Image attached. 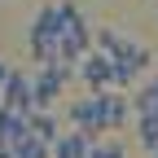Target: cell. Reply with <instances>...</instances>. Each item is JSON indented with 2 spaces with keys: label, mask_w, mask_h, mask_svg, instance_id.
<instances>
[{
  "label": "cell",
  "mask_w": 158,
  "mask_h": 158,
  "mask_svg": "<svg viewBox=\"0 0 158 158\" xmlns=\"http://www.w3.org/2000/svg\"><path fill=\"white\" fill-rule=\"evenodd\" d=\"M149 158H158V145H154V149H149Z\"/></svg>",
  "instance_id": "obj_10"
},
{
  "label": "cell",
  "mask_w": 158,
  "mask_h": 158,
  "mask_svg": "<svg viewBox=\"0 0 158 158\" xmlns=\"http://www.w3.org/2000/svg\"><path fill=\"white\" fill-rule=\"evenodd\" d=\"M5 149H9V158H48V145L35 141L31 132H22V136H18L13 145H5Z\"/></svg>",
  "instance_id": "obj_7"
},
{
  "label": "cell",
  "mask_w": 158,
  "mask_h": 158,
  "mask_svg": "<svg viewBox=\"0 0 158 158\" xmlns=\"http://www.w3.org/2000/svg\"><path fill=\"white\" fill-rule=\"evenodd\" d=\"M75 75L88 84V92H106V88H110V57H101V53L88 48V53L75 62Z\"/></svg>",
  "instance_id": "obj_3"
},
{
  "label": "cell",
  "mask_w": 158,
  "mask_h": 158,
  "mask_svg": "<svg viewBox=\"0 0 158 158\" xmlns=\"http://www.w3.org/2000/svg\"><path fill=\"white\" fill-rule=\"evenodd\" d=\"M88 149H92V136L88 132H70V136H57L53 141L48 158H88Z\"/></svg>",
  "instance_id": "obj_4"
},
{
  "label": "cell",
  "mask_w": 158,
  "mask_h": 158,
  "mask_svg": "<svg viewBox=\"0 0 158 158\" xmlns=\"http://www.w3.org/2000/svg\"><path fill=\"white\" fill-rule=\"evenodd\" d=\"M127 118H132L127 97H123V92H114V88H106V123H110V132H123V127H127Z\"/></svg>",
  "instance_id": "obj_6"
},
{
  "label": "cell",
  "mask_w": 158,
  "mask_h": 158,
  "mask_svg": "<svg viewBox=\"0 0 158 158\" xmlns=\"http://www.w3.org/2000/svg\"><path fill=\"white\" fill-rule=\"evenodd\" d=\"M132 123H136L141 145H145V149H154V145H158V114H132Z\"/></svg>",
  "instance_id": "obj_9"
},
{
  "label": "cell",
  "mask_w": 158,
  "mask_h": 158,
  "mask_svg": "<svg viewBox=\"0 0 158 158\" xmlns=\"http://www.w3.org/2000/svg\"><path fill=\"white\" fill-rule=\"evenodd\" d=\"M27 132L35 136V141H44L48 149H53L57 136H62V132H57V118H53L48 110H31V114H27Z\"/></svg>",
  "instance_id": "obj_5"
},
{
  "label": "cell",
  "mask_w": 158,
  "mask_h": 158,
  "mask_svg": "<svg viewBox=\"0 0 158 158\" xmlns=\"http://www.w3.org/2000/svg\"><path fill=\"white\" fill-rule=\"evenodd\" d=\"M0 106H9L18 114H31L35 110V97H31V70H13L5 75V84H0Z\"/></svg>",
  "instance_id": "obj_2"
},
{
  "label": "cell",
  "mask_w": 158,
  "mask_h": 158,
  "mask_svg": "<svg viewBox=\"0 0 158 158\" xmlns=\"http://www.w3.org/2000/svg\"><path fill=\"white\" fill-rule=\"evenodd\" d=\"M132 114H158V75L141 84V92L132 97Z\"/></svg>",
  "instance_id": "obj_8"
},
{
  "label": "cell",
  "mask_w": 158,
  "mask_h": 158,
  "mask_svg": "<svg viewBox=\"0 0 158 158\" xmlns=\"http://www.w3.org/2000/svg\"><path fill=\"white\" fill-rule=\"evenodd\" d=\"M66 118L75 123V132H88L92 141H101L110 132V123H106V92H88L84 101H70Z\"/></svg>",
  "instance_id": "obj_1"
}]
</instances>
